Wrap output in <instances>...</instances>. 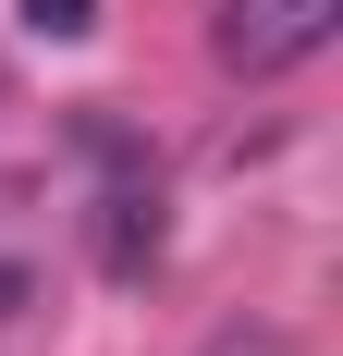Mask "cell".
Wrapping results in <instances>:
<instances>
[{"mask_svg":"<svg viewBox=\"0 0 343 356\" xmlns=\"http://www.w3.org/2000/svg\"><path fill=\"white\" fill-rule=\"evenodd\" d=\"M331 37H343V0H221V13H208V49H221V74H245V86L307 74Z\"/></svg>","mask_w":343,"mask_h":356,"instance_id":"1","label":"cell"},{"mask_svg":"<svg viewBox=\"0 0 343 356\" xmlns=\"http://www.w3.org/2000/svg\"><path fill=\"white\" fill-rule=\"evenodd\" d=\"M147 258H160V172H123V184L99 197V270L135 283Z\"/></svg>","mask_w":343,"mask_h":356,"instance_id":"2","label":"cell"},{"mask_svg":"<svg viewBox=\"0 0 343 356\" xmlns=\"http://www.w3.org/2000/svg\"><path fill=\"white\" fill-rule=\"evenodd\" d=\"M196 356H294V344H282V332H270V320H233V332H208V344H196Z\"/></svg>","mask_w":343,"mask_h":356,"instance_id":"4","label":"cell"},{"mask_svg":"<svg viewBox=\"0 0 343 356\" xmlns=\"http://www.w3.org/2000/svg\"><path fill=\"white\" fill-rule=\"evenodd\" d=\"M12 13H25V37H86L99 25V0H12Z\"/></svg>","mask_w":343,"mask_h":356,"instance_id":"3","label":"cell"}]
</instances>
